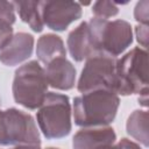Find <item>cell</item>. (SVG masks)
<instances>
[{"label":"cell","instance_id":"obj_1","mask_svg":"<svg viewBox=\"0 0 149 149\" xmlns=\"http://www.w3.org/2000/svg\"><path fill=\"white\" fill-rule=\"evenodd\" d=\"M119 105L120 98L113 91L85 92L73 99L74 123L84 128L108 126L115 119Z\"/></svg>","mask_w":149,"mask_h":149},{"label":"cell","instance_id":"obj_2","mask_svg":"<svg viewBox=\"0 0 149 149\" xmlns=\"http://www.w3.org/2000/svg\"><path fill=\"white\" fill-rule=\"evenodd\" d=\"M115 93L140 94L139 101L147 106L148 98V54L136 47L116 61Z\"/></svg>","mask_w":149,"mask_h":149},{"label":"cell","instance_id":"obj_3","mask_svg":"<svg viewBox=\"0 0 149 149\" xmlns=\"http://www.w3.org/2000/svg\"><path fill=\"white\" fill-rule=\"evenodd\" d=\"M87 27L95 55L105 54L116 57L133 42L132 26L125 20L108 21L94 16L87 22Z\"/></svg>","mask_w":149,"mask_h":149},{"label":"cell","instance_id":"obj_4","mask_svg":"<svg viewBox=\"0 0 149 149\" xmlns=\"http://www.w3.org/2000/svg\"><path fill=\"white\" fill-rule=\"evenodd\" d=\"M47 90L44 69L37 61H30L16 69L12 91L14 100L19 105L28 109L40 108L48 93Z\"/></svg>","mask_w":149,"mask_h":149},{"label":"cell","instance_id":"obj_5","mask_svg":"<svg viewBox=\"0 0 149 149\" xmlns=\"http://www.w3.org/2000/svg\"><path fill=\"white\" fill-rule=\"evenodd\" d=\"M37 125L42 134L49 139H62L70 134L71 104L65 94L48 92L36 114Z\"/></svg>","mask_w":149,"mask_h":149},{"label":"cell","instance_id":"obj_6","mask_svg":"<svg viewBox=\"0 0 149 149\" xmlns=\"http://www.w3.org/2000/svg\"><path fill=\"white\" fill-rule=\"evenodd\" d=\"M40 146L41 137L34 118L21 109H0V146Z\"/></svg>","mask_w":149,"mask_h":149},{"label":"cell","instance_id":"obj_7","mask_svg":"<svg viewBox=\"0 0 149 149\" xmlns=\"http://www.w3.org/2000/svg\"><path fill=\"white\" fill-rule=\"evenodd\" d=\"M116 57L97 54L86 59L81 70L77 88L80 93L94 90H109L115 92Z\"/></svg>","mask_w":149,"mask_h":149},{"label":"cell","instance_id":"obj_8","mask_svg":"<svg viewBox=\"0 0 149 149\" xmlns=\"http://www.w3.org/2000/svg\"><path fill=\"white\" fill-rule=\"evenodd\" d=\"M43 24L48 28L63 31L81 16V6L74 1H40Z\"/></svg>","mask_w":149,"mask_h":149},{"label":"cell","instance_id":"obj_9","mask_svg":"<svg viewBox=\"0 0 149 149\" xmlns=\"http://www.w3.org/2000/svg\"><path fill=\"white\" fill-rule=\"evenodd\" d=\"M116 141L112 127H86L77 132L72 139L73 149H104Z\"/></svg>","mask_w":149,"mask_h":149},{"label":"cell","instance_id":"obj_10","mask_svg":"<svg viewBox=\"0 0 149 149\" xmlns=\"http://www.w3.org/2000/svg\"><path fill=\"white\" fill-rule=\"evenodd\" d=\"M34 49V37L28 33H16L0 50V62L7 66L17 65L28 59Z\"/></svg>","mask_w":149,"mask_h":149},{"label":"cell","instance_id":"obj_11","mask_svg":"<svg viewBox=\"0 0 149 149\" xmlns=\"http://www.w3.org/2000/svg\"><path fill=\"white\" fill-rule=\"evenodd\" d=\"M44 74L48 85L57 90H71L76 83V69L66 57H58L48 63L44 68Z\"/></svg>","mask_w":149,"mask_h":149},{"label":"cell","instance_id":"obj_12","mask_svg":"<svg viewBox=\"0 0 149 149\" xmlns=\"http://www.w3.org/2000/svg\"><path fill=\"white\" fill-rule=\"evenodd\" d=\"M68 49L70 52V56L76 62H81L84 59H87L88 57L95 55V51L93 49L90 34H88V27L87 22L83 21L80 24H78L68 36Z\"/></svg>","mask_w":149,"mask_h":149},{"label":"cell","instance_id":"obj_13","mask_svg":"<svg viewBox=\"0 0 149 149\" xmlns=\"http://www.w3.org/2000/svg\"><path fill=\"white\" fill-rule=\"evenodd\" d=\"M36 55L40 62H42L44 65L58 57H65L66 50L63 40L56 34L42 35L37 41Z\"/></svg>","mask_w":149,"mask_h":149},{"label":"cell","instance_id":"obj_14","mask_svg":"<svg viewBox=\"0 0 149 149\" xmlns=\"http://www.w3.org/2000/svg\"><path fill=\"white\" fill-rule=\"evenodd\" d=\"M15 10H17L21 20L26 22L35 33L43 30V21L41 16L40 1H12Z\"/></svg>","mask_w":149,"mask_h":149},{"label":"cell","instance_id":"obj_15","mask_svg":"<svg viewBox=\"0 0 149 149\" xmlns=\"http://www.w3.org/2000/svg\"><path fill=\"white\" fill-rule=\"evenodd\" d=\"M127 133L144 147L148 146V112L134 111L126 123Z\"/></svg>","mask_w":149,"mask_h":149},{"label":"cell","instance_id":"obj_16","mask_svg":"<svg viewBox=\"0 0 149 149\" xmlns=\"http://www.w3.org/2000/svg\"><path fill=\"white\" fill-rule=\"evenodd\" d=\"M92 12H93L95 17L108 20V17L115 16L119 13V7L113 1L102 0V1H97L93 3Z\"/></svg>","mask_w":149,"mask_h":149},{"label":"cell","instance_id":"obj_17","mask_svg":"<svg viewBox=\"0 0 149 149\" xmlns=\"http://www.w3.org/2000/svg\"><path fill=\"white\" fill-rule=\"evenodd\" d=\"M15 22V8L12 1L0 0V30L12 28Z\"/></svg>","mask_w":149,"mask_h":149},{"label":"cell","instance_id":"obj_18","mask_svg":"<svg viewBox=\"0 0 149 149\" xmlns=\"http://www.w3.org/2000/svg\"><path fill=\"white\" fill-rule=\"evenodd\" d=\"M148 6H149V2L147 0H143V1L137 2L136 7H135L134 16H135V20L137 22H140V24L148 26V17H149Z\"/></svg>","mask_w":149,"mask_h":149},{"label":"cell","instance_id":"obj_19","mask_svg":"<svg viewBox=\"0 0 149 149\" xmlns=\"http://www.w3.org/2000/svg\"><path fill=\"white\" fill-rule=\"evenodd\" d=\"M104 149H142V148L140 147L139 143H136V142H134L129 139L123 137V139L119 140L118 142L113 143L112 146H109L107 148H104Z\"/></svg>","mask_w":149,"mask_h":149},{"label":"cell","instance_id":"obj_20","mask_svg":"<svg viewBox=\"0 0 149 149\" xmlns=\"http://www.w3.org/2000/svg\"><path fill=\"white\" fill-rule=\"evenodd\" d=\"M135 31H136L137 42L143 48H147V45H148V26L137 24L135 28Z\"/></svg>","mask_w":149,"mask_h":149},{"label":"cell","instance_id":"obj_21","mask_svg":"<svg viewBox=\"0 0 149 149\" xmlns=\"http://www.w3.org/2000/svg\"><path fill=\"white\" fill-rule=\"evenodd\" d=\"M12 36H13V28L0 30V50L9 42Z\"/></svg>","mask_w":149,"mask_h":149},{"label":"cell","instance_id":"obj_22","mask_svg":"<svg viewBox=\"0 0 149 149\" xmlns=\"http://www.w3.org/2000/svg\"><path fill=\"white\" fill-rule=\"evenodd\" d=\"M12 149H41L40 146H33V144H22V146H15Z\"/></svg>","mask_w":149,"mask_h":149},{"label":"cell","instance_id":"obj_23","mask_svg":"<svg viewBox=\"0 0 149 149\" xmlns=\"http://www.w3.org/2000/svg\"><path fill=\"white\" fill-rule=\"evenodd\" d=\"M45 149H59V148H54V147H49V148H45Z\"/></svg>","mask_w":149,"mask_h":149},{"label":"cell","instance_id":"obj_24","mask_svg":"<svg viewBox=\"0 0 149 149\" xmlns=\"http://www.w3.org/2000/svg\"><path fill=\"white\" fill-rule=\"evenodd\" d=\"M0 105H1V98H0Z\"/></svg>","mask_w":149,"mask_h":149}]
</instances>
